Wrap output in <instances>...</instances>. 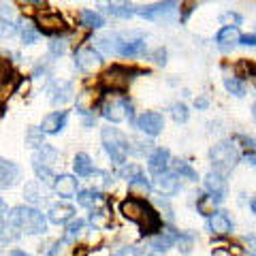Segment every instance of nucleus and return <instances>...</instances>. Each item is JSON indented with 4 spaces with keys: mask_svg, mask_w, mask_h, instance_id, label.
Listing matches in <instances>:
<instances>
[{
    "mask_svg": "<svg viewBox=\"0 0 256 256\" xmlns=\"http://www.w3.org/2000/svg\"><path fill=\"white\" fill-rule=\"evenodd\" d=\"M128 84H130V75L128 70L122 66H111L109 70H105L100 77V86L102 90H111V92H124Z\"/></svg>",
    "mask_w": 256,
    "mask_h": 256,
    "instance_id": "6",
    "label": "nucleus"
},
{
    "mask_svg": "<svg viewBox=\"0 0 256 256\" xmlns=\"http://www.w3.org/2000/svg\"><path fill=\"white\" fill-rule=\"evenodd\" d=\"M242 45H256V34H246L242 38Z\"/></svg>",
    "mask_w": 256,
    "mask_h": 256,
    "instance_id": "44",
    "label": "nucleus"
},
{
    "mask_svg": "<svg viewBox=\"0 0 256 256\" xmlns=\"http://www.w3.org/2000/svg\"><path fill=\"white\" fill-rule=\"evenodd\" d=\"M120 212H122L126 220L137 224L141 235H156L158 230H162V220H160L158 212L143 198L137 196L124 198L122 205H120Z\"/></svg>",
    "mask_w": 256,
    "mask_h": 256,
    "instance_id": "1",
    "label": "nucleus"
},
{
    "mask_svg": "<svg viewBox=\"0 0 256 256\" xmlns=\"http://www.w3.org/2000/svg\"><path fill=\"white\" fill-rule=\"evenodd\" d=\"M220 22L224 24V26H233V24H239V22H242V18H239L237 13H224L222 18H220Z\"/></svg>",
    "mask_w": 256,
    "mask_h": 256,
    "instance_id": "40",
    "label": "nucleus"
},
{
    "mask_svg": "<svg viewBox=\"0 0 256 256\" xmlns=\"http://www.w3.org/2000/svg\"><path fill=\"white\" fill-rule=\"evenodd\" d=\"M192 244H194L192 235H180V239H178V248H180L182 254H188L192 250Z\"/></svg>",
    "mask_w": 256,
    "mask_h": 256,
    "instance_id": "37",
    "label": "nucleus"
},
{
    "mask_svg": "<svg viewBox=\"0 0 256 256\" xmlns=\"http://www.w3.org/2000/svg\"><path fill=\"white\" fill-rule=\"evenodd\" d=\"M0 184H2V188H11V186H15L18 184V180H20V166L15 164V162H11V160H2V164H0Z\"/></svg>",
    "mask_w": 256,
    "mask_h": 256,
    "instance_id": "16",
    "label": "nucleus"
},
{
    "mask_svg": "<svg viewBox=\"0 0 256 256\" xmlns=\"http://www.w3.org/2000/svg\"><path fill=\"white\" fill-rule=\"evenodd\" d=\"M230 228H233V224H230V218L224 212H214L210 216V230L216 235H226L230 233Z\"/></svg>",
    "mask_w": 256,
    "mask_h": 256,
    "instance_id": "18",
    "label": "nucleus"
},
{
    "mask_svg": "<svg viewBox=\"0 0 256 256\" xmlns=\"http://www.w3.org/2000/svg\"><path fill=\"white\" fill-rule=\"evenodd\" d=\"M137 128L141 132H146L150 134V137H156V134L162 132V128H164V118L156 114V111H146V114H141L137 118Z\"/></svg>",
    "mask_w": 256,
    "mask_h": 256,
    "instance_id": "8",
    "label": "nucleus"
},
{
    "mask_svg": "<svg viewBox=\"0 0 256 256\" xmlns=\"http://www.w3.org/2000/svg\"><path fill=\"white\" fill-rule=\"evenodd\" d=\"M34 22H36L38 32H43V34H60V32H64V28H66V24L60 18V13H56V11L36 13Z\"/></svg>",
    "mask_w": 256,
    "mask_h": 256,
    "instance_id": "7",
    "label": "nucleus"
},
{
    "mask_svg": "<svg viewBox=\"0 0 256 256\" xmlns=\"http://www.w3.org/2000/svg\"><path fill=\"white\" fill-rule=\"evenodd\" d=\"M100 64H102L100 54L96 50H92V47H84V50H79L75 54V66L79 70H84V73H90V70L98 68Z\"/></svg>",
    "mask_w": 256,
    "mask_h": 256,
    "instance_id": "9",
    "label": "nucleus"
},
{
    "mask_svg": "<svg viewBox=\"0 0 256 256\" xmlns=\"http://www.w3.org/2000/svg\"><path fill=\"white\" fill-rule=\"evenodd\" d=\"M169 158H171L169 150L156 148V150L150 154V158H148V169H150V173H154V175L166 173V166H169Z\"/></svg>",
    "mask_w": 256,
    "mask_h": 256,
    "instance_id": "11",
    "label": "nucleus"
},
{
    "mask_svg": "<svg viewBox=\"0 0 256 256\" xmlns=\"http://www.w3.org/2000/svg\"><path fill=\"white\" fill-rule=\"evenodd\" d=\"M56 158H58V152H56L52 146H43L41 150H38V154L34 156V162H41L45 166H50Z\"/></svg>",
    "mask_w": 256,
    "mask_h": 256,
    "instance_id": "27",
    "label": "nucleus"
},
{
    "mask_svg": "<svg viewBox=\"0 0 256 256\" xmlns=\"http://www.w3.org/2000/svg\"><path fill=\"white\" fill-rule=\"evenodd\" d=\"M178 239H180V233H175L173 228H166L152 239V248H154L156 252H164V250H169L171 246H178Z\"/></svg>",
    "mask_w": 256,
    "mask_h": 256,
    "instance_id": "17",
    "label": "nucleus"
},
{
    "mask_svg": "<svg viewBox=\"0 0 256 256\" xmlns=\"http://www.w3.org/2000/svg\"><path fill=\"white\" fill-rule=\"evenodd\" d=\"M24 194H26V198H28L30 203H41V201H45V190H43L41 184H36V182L34 184H28Z\"/></svg>",
    "mask_w": 256,
    "mask_h": 256,
    "instance_id": "26",
    "label": "nucleus"
},
{
    "mask_svg": "<svg viewBox=\"0 0 256 256\" xmlns=\"http://www.w3.org/2000/svg\"><path fill=\"white\" fill-rule=\"evenodd\" d=\"M102 118L109 120V122H124V120L128 118L130 120L132 118V107H130V102H128L126 98H120V96H114L111 100H107L105 105H102Z\"/></svg>",
    "mask_w": 256,
    "mask_h": 256,
    "instance_id": "5",
    "label": "nucleus"
},
{
    "mask_svg": "<svg viewBox=\"0 0 256 256\" xmlns=\"http://www.w3.org/2000/svg\"><path fill=\"white\" fill-rule=\"evenodd\" d=\"M242 32H239L237 26H222V30L218 32L216 41H218L220 47H233L237 43H242Z\"/></svg>",
    "mask_w": 256,
    "mask_h": 256,
    "instance_id": "19",
    "label": "nucleus"
},
{
    "mask_svg": "<svg viewBox=\"0 0 256 256\" xmlns=\"http://www.w3.org/2000/svg\"><path fill=\"white\" fill-rule=\"evenodd\" d=\"M11 224L22 230H26L30 235H41L47 228L45 216L38 210H34V207H15L11 214Z\"/></svg>",
    "mask_w": 256,
    "mask_h": 256,
    "instance_id": "2",
    "label": "nucleus"
},
{
    "mask_svg": "<svg viewBox=\"0 0 256 256\" xmlns=\"http://www.w3.org/2000/svg\"><path fill=\"white\" fill-rule=\"evenodd\" d=\"M252 212L256 214V198H254V201H252Z\"/></svg>",
    "mask_w": 256,
    "mask_h": 256,
    "instance_id": "48",
    "label": "nucleus"
},
{
    "mask_svg": "<svg viewBox=\"0 0 256 256\" xmlns=\"http://www.w3.org/2000/svg\"><path fill=\"white\" fill-rule=\"evenodd\" d=\"M90 222L94 224V226H105V224H109V212H105V210H92Z\"/></svg>",
    "mask_w": 256,
    "mask_h": 256,
    "instance_id": "35",
    "label": "nucleus"
},
{
    "mask_svg": "<svg viewBox=\"0 0 256 256\" xmlns=\"http://www.w3.org/2000/svg\"><path fill=\"white\" fill-rule=\"evenodd\" d=\"M26 146L32 148V150H41L45 143H43V130L41 128H36V126H30L28 130H26Z\"/></svg>",
    "mask_w": 256,
    "mask_h": 256,
    "instance_id": "25",
    "label": "nucleus"
},
{
    "mask_svg": "<svg viewBox=\"0 0 256 256\" xmlns=\"http://www.w3.org/2000/svg\"><path fill=\"white\" fill-rule=\"evenodd\" d=\"M171 116L178 124H184L188 120V107L184 105V102H175V105L171 107Z\"/></svg>",
    "mask_w": 256,
    "mask_h": 256,
    "instance_id": "33",
    "label": "nucleus"
},
{
    "mask_svg": "<svg viewBox=\"0 0 256 256\" xmlns=\"http://www.w3.org/2000/svg\"><path fill=\"white\" fill-rule=\"evenodd\" d=\"M107 11L114 15H120V18H130L132 13H137L130 4H107Z\"/></svg>",
    "mask_w": 256,
    "mask_h": 256,
    "instance_id": "34",
    "label": "nucleus"
},
{
    "mask_svg": "<svg viewBox=\"0 0 256 256\" xmlns=\"http://www.w3.org/2000/svg\"><path fill=\"white\" fill-rule=\"evenodd\" d=\"M64 122H66V111H54V114L43 118L41 130L47 132V134H56L64 128Z\"/></svg>",
    "mask_w": 256,
    "mask_h": 256,
    "instance_id": "15",
    "label": "nucleus"
},
{
    "mask_svg": "<svg viewBox=\"0 0 256 256\" xmlns=\"http://www.w3.org/2000/svg\"><path fill=\"white\" fill-rule=\"evenodd\" d=\"M77 201L82 207H88V210H96L98 205L105 203V196L100 194V192H96V190H84V192H79L77 194Z\"/></svg>",
    "mask_w": 256,
    "mask_h": 256,
    "instance_id": "21",
    "label": "nucleus"
},
{
    "mask_svg": "<svg viewBox=\"0 0 256 256\" xmlns=\"http://www.w3.org/2000/svg\"><path fill=\"white\" fill-rule=\"evenodd\" d=\"M154 188L162 194H178L180 192V180H178V173H171L166 171L162 175H156L154 180Z\"/></svg>",
    "mask_w": 256,
    "mask_h": 256,
    "instance_id": "12",
    "label": "nucleus"
},
{
    "mask_svg": "<svg viewBox=\"0 0 256 256\" xmlns=\"http://www.w3.org/2000/svg\"><path fill=\"white\" fill-rule=\"evenodd\" d=\"M214 203H216V198H214V196H210V194H207V196H201V198L196 201V210L201 212L203 216H212V214H214Z\"/></svg>",
    "mask_w": 256,
    "mask_h": 256,
    "instance_id": "32",
    "label": "nucleus"
},
{
    "mask_svg": "<svg viewBox=\"0 0 256 256\" xmlns=\"http://www.w3.org/2000/svg\"><path fill=\"white\" fill-rule=\"evenodd\" d=\"M116 256H141V250H134V248H122L120 252H116Z\"/></svg>",
    "mask_w": 256,
    "mask_h": 256,
    "instance_id": "43",
    "label": "nucleus"
},
{
    "mask_svg": "<svg viewBox=\"0 0 256 256\" xmlns=\"http://www.w3.org/2000/svg\"><path fill=\"white\" fill-rule=\"evenodd\" d=\"M175 2H160V4H154V6H143V9H137L139 15L148 20H154V18H162V15H169L175 11Z\"/></svg>",
    "mask_w": 256,
    "mask_h": 256,
    "instance_id": "20",
    "label": "nucleus"
},
{
    "mask_svg": "<svg viewBox=\"0 0 256 256\" xmlns=\"http://www.w3.org/2000/svg\"><path fill=\"white\" fill-rule=\"evenodd\" d=\"M175 173H178V175H184V178H188L190 182H196V180H198L196 171L192 169V166L186 162V160H175Z\"/></svg>",
    "mask_w": 256,
    "mask_h": 256,
    "instance_id": "29",
    "label": "nucleus"
},
{
    "mask_svg": "<svg viewBox=\"0 0 256 256\" xmlns=\"http://www.w3.org/2000/svg\"><path fill=\"white\" fill-rule=\"evenodd\" d=\"M252 116H254V120H256V102H254V107H252Z\"/></svg>",
    "mask_w": 256,
    "mask_h": 256,
    "instance_id": "47",
    "label": "nucleus"
},
{
    "mask_svg": "<svg viewBox=\"0 0 256 256\" xmlns=\"http://www.w3.org/2000/svg\"><path fill=\"white\" fill-rule=\"evenodd\" d=\"M64 50H66V43H64V41H54L52 43V54L60 56V54H64Z\"/></svg>",
    "mask_w": 256,
    "mask_h": 256,
    "instance_id": "42",
    "label": "nucleus"
},
{
    "mask_svg": "<svg viewBox=\"0 0 256 256\" xmlns=\"http://www.w3.org/2000/svg\"><path fill=\"white\" fill-rule=\"evenodd\" d=\"M73 96V86L62 82V84H56V88L52 90V102L54 105H64L66 100H70Z\"/></svg>",
    "mask_w": 256,
    "mask_h": 256,
    "instance_id": "23",
    "label": "nucleus"
},
{
    "mask_svg": "<svg viewBox=\"0 0 256 256\" xmlns=\"http://www.w3.org/2000/svg\"><path fill=\"white\" fill-rule=\"evenodd\" d=\"M73 169H75V173L79 175V178H88V175L94 173V162L86 152H82V154H77L75 160H73Z\"/></svg>",
    "mask_w": 256,
    "mask_h": 256,
    "instance_id": "22",
    "label": "nucleus"
},
{
    "mask_svg": "<svg viewBox=\"0 0 256 256\" xmlns=\"http://www.w3.org/2000/svg\"><path fill=\"white\" fill-rule=\"evenodd\" d=\"M128 188H130V190H139L141 194H150V192H152V184L146 180V175L139 173L137 178H132L130 182H128Z\"/></svg>",
    "mask_w": 256,
    "mask_h": 256,
    "instance_id": "28",
    "label": "nucleus"
},
{
    "mask_svg": "<svg viewBox=\"0 0 256 256\" xmlns=\"http://www.w3.org/2000/svg\"><path fill=\"white\" fill-rule=\"evenodd\" d=\"M235 68H237V75L239 77H252V79H256V64L254 62H250V60H239Z\"/></svg>",
    "mask_w": 256,
    "mask_h": 256,
    "instance_id": "31",
    "label": "nucleus"
},
{
    "mask_svg": "<svg viewBox=\"0 0 256 256\" xmlns=\"http://www.w3.org/2000/svg\"><path fill=\"white\" fill-rule=\"evenodd\" d=\"M244 244H246V252L252 254V256H256V235H248V237L244 239Z\"/></svg>",
    "mask_w": 256,
    "mask_h": 256,
    "instance_id": "41",
    "label": "nucleus"
},
{
    "mask_svg": "<svg viewBox=\"0 0 256 256\" xmlns=\"http://www.w3.org/2000/svg\"><path fill=\"white\" fill-rule=\"evenodd\" d=\"M164 56H166V52H164V50H158V52L154 54V58H156V62H158V64H164Z\"/></svg>",
    "mask_w": 256,
    "mask_h": 256,
    "instance_id": "45",
    "label": "nucleus"
},
{
    "mask_svg": "<svg viewBox=\"0 0 256 256\" xmlns=\"http://www.w3.org/2000/svg\"><path fill=\"white\" fill-rule=\"evenodd\" d=\"M100 141H102V148L109 154V158L114 160L116 164H124L126 162V156H128V141L118 128H102L100 132Z\"/></svg>",
    "mask_w": 256,
    "mask_h": 256,
    "instance_id": "3",
    "label": "nucleus"
},
{
    "mask_svg": "<svg viewBox=\"0 0 256 256\" xmlns=\"http://www.w3.org/2000/svg\"><path fill=\"white\" fill-rule=\"evenodd\" d=\"M210 158H212V162L216 166L214 171L224 175V173L235 169V164L239 162V152L230 141H220L218 146H214L210 150Z\"/></svg>",
    "mask_w": 256,
    "mask_h": 256,
    "instance_id": "4",
    "label": "nucleus"
},
{
    "mask_svg": "<svg viewBox=\"0 0 256 256\" xmlns=\"http://www.w3.org/2000/svg\"><path fill=\"white\" fill-rule=\"evenodd\" d=\"M84 226H86V222H84V220L70 222V224H68V228H66V239H73V237H77V235L84 230Z\"/></svg>",
    "mask_w": 256,
    "mask_h": 256,
    "instance_id": "38",
    "label": "nucleus"
},
{
    "mask_svg": "<svg viewBox=\"0 0 256 256\" xmlns=\"http://www.w3.org/2000/svg\"><path fill=\"white\" fill-rule=\"evenodd\" d=\"M34 173L38 175V180H43V182L54 180L52 169H50V166H45V164H41V162H34ZM54 182H56V180H54Z\"/></svg>",
    "mask_w": 256,
    "mask_h": 256,
    "instance_id": "36",
    "label": "nucleus"
},
{
    "mask_svg": "<svg viewBox=\"0 0 256 256\" xmlns=\"http://www.w3.org/2000/svg\"><path fill=\"white\" fill-rule=\"evenodd\" d=\"M75 216V207L73 205H66V203H58V205H52L50 212H47V218L54 224H66L68 220H73Z\"/></svg>",
    "mask_w": 256,
    "mask_h": 256,
    "instance_id": "13",
    "label": "nucleus"
},
{
    "mask_svg": "<svg viewBox=\"0 0 256 256\" xmlns=\"http://www.w3.org/2000/svg\"><path fill=\"white\" fill-rule=\"evenodd\" d=\"M224 88H226L230 94H235V96H244L246 94L244 82L242 79H237V77H224Z\"/></svg>",
    "mask_w": 256,
    "mask_h": 256,
    "instance_id": "30",
    "label": "nucleus"
},
{
    "mask_svg": "<svg viewBox=\"0 0 256 256\" xmlns=\"http://www.w3.org/2000/svg\"><path fill=\"white\" fill-rule=\"evenodd\" d=\"M22 38H24V43H26V45H32V43L36 41V30L32 28V26L22 28Z\"/></svg>",
    "mask_w": 256,
    "mask_h": 256,
    "instance_id": "39",
    "label": "nucleus"
},
{
    "mask_svg": "<svg viewBox=\"0 0 256 256\" xmlns=\"http://www.w3.org/2000/svg\"><path fill=\"white\" fill-rule=\"evenodd\" d=\"M205 188L210 192V196H214L216 201H222L224 196H226V180H224V175L218 173V171H210L205 175Z\"/></svg>",
    "mask_w": 256,
    "mask_h": 256,
    "instance_id": "10",
    "label": "nucleus"
},
{
    "mask_svg": "<svg viewBox=\"0 0 256 256\" xmlns=\"http://www.w3.org/2000/svg\"><path fill=\"white\" fill-rule=\"evenodd\" d=\"M194 105H196V109H207L210 100H207V98H196V100H194Z\"/></svg>",
    "mask_w": 256,
    "mask_h": 256,
    "instance_id": "46",
    "label": "nucleus"
},
{
    "mask_svg": "<svg viewBox=\"0 0 256 256\" xmlns=\"http://www.w3.org/2000/svg\"><path fill=\"white\" fill-rule=\"evenodd\" d=\"M79 20H82V26H86V28H102V26H105V20H102L98 13L90 11V9L82 11Z\"/></svg>",
    "mask_w": 256,
    "mask_h": 256,
    "instance_id": "24",
    "label": "nucleus"
},
{
    "mask_svg": "<svg viewBox=\"0 0 256 256\" xmlns=\"http://www.w3.org/2000/svg\"><path fill=\"white\" fill-rule=\"evenodd\" d=\"M54 190L58 192L60 196L64 198H70V196H75L77 194V180L73 178V175H58L54 182Z\"/></svg>",
    "mask_w": 256,
    "mask_h": 256,
    "instance_id": "14",
    "label": "nucleus"
}]
</instances>
